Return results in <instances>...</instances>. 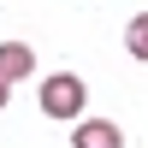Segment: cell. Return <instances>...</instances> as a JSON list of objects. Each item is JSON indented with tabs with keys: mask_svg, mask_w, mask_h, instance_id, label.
<instances>
[{
	"mask_svg": "<svg viewBox=\"0 0 148 148\" xmlns=\"http://www.w3.org/2000/svg\"><path fill=\"white\" fill-rule=\"evenodd\" d=\"M83 101H89V83H83L77 71H53V77H42V113H47V119H77Z\"/></svg>",
	"mask_w": 148,
	"mask_h": 148,
	"instance_id": "cell-1",
	"label": "cell"
},
{
	"mask_svg": "<svg viewBox=\"0 0 148 148\" xmlns=\"http://www.w3.org/2000/svg\"><path fill=\"white\" fill-rule=\"evenodd\" d=\"M71 148H125V130H119L113 119H77Z\"/></svg>",
	"mask_w": 148,
	"mask_h": 148,
	"instance_id": "cell-2",
	"label": "cell"
},
{
	"mask_svg": "<svg viewBox=\"0 0 148 148\" xmlns=\"http://www.w3.org/2000/svg\"><path fill=\"white\" fill-rule=\"evenodd\" d=\"M36 71V47H24V42H0V77L6 83H24Z\"/></svg>",
	"mask_w": 148,
	"mask_h": 148,
	"instance_id": "cell-3",
	"label": "cell"
},
{
	"mask_svg": "<svg viewBox=\"0 0 148 148\" xmlns=\"http://www.w3.org/2000/svg\"><path fill=\"white\" fill-rule=\"evenodd\" d=\"M125 47H130V59H142V65H148V12H136V18H130Z\"/></svg>",
	"mask_w": 148,
	"mask_h": 148,
	"instance_id": "cell-4",
	"label": "cell"
},
{
	"mask_svg": "<svg viewBox=\"0 0 148 148\" xmlns=\"http://www.w3.org/2000/svg\"><path fill=\"white\" fill-rule=\"evenodd\" d=\"M6 89H12V83H6V77H0V107H6Z\"/></svg>",
	"mask_w": 148,
	"mask_h": 148,
	"instance_id": "cell-5",
	"label": "cell"
}]
</instances>
